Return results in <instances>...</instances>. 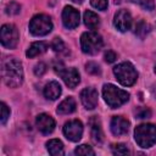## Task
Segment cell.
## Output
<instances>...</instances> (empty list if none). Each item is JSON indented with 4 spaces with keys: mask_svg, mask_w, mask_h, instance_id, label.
I'll return each instance as SVG.
<instances>
[{
    "mask_svg": "<svg viewBox=\"0 0 156 156\" xmlns=\"http://www.w3.org/2000/svg\"><path fill=\"white\" fill-rule=\"evenodd\" d=\"M111 150L115 155H128V154H130L129 149L124 144H113L111 146Z\"/></svg>",
    "mask_w": 156,
    "mask_h": 156,
    "instance_id": "7402d4cb",
    "label": "cell"
},
{
    "mask_svg": "<svg viewBox=\"0 0 156 156\" xmlns=\"http://www.w3.org/2000/svg\"><path fill=\"white\" fill-rule=\"evenodd\" d=\"M0 107H1V117H0V122L1 124H5L6 121L9 119L10 117V108L7 107V105L5 102H1L0 104Z\"/></svg>",
    "mask_w": 156,
    "mask_h": 156,
    "instance_id": "484cf974",
    "label": "cell"
},
{
    "mask_svg": "<svg viewBox=\"0 0 156 156\" xmlns=\"http://www.w3.org/2000/svg\"><path fill=\"white\" fill-rule=\"evenodd\" d=\"M113 26L119 32H127L132 27V16L127 10H119L113 17Z\"/></svg>",
    "mask_w": 156,
    "mask_h": 156,
    "instance_id": "30bf717a",
    "label": "cell"
},
{
    "mask_svg": "<svg viewBox=\"0 0 156 156\" xmlns=\"http://www.w3.org/2000/svg\"><path fill=\"white\" fill-rule=\"evenodd\" d=\"M155 73H156V63H155Z\"/></svg>",
    "mask_w": 156,
    "mask_h": 156,
    "instance_id": "836d02e7",
    "label": "cell"
},
{
    "mask_svg": "<svg viewBox=\"0 0 156 156\" xmlns=\"http://www.w3.org/2000/svg\"><path fill=\"white\" fill-rule=\"evenodd\" d=\"M102 96H104L105 102L111 108H117L129 100V94L126 90L119 89L113 84H105L104 85Z\"/></svg>",
    "mask_w": 156,
    "mask_h": 156,
    "instance_id": "7a4b0ae2",
    "label": "cell"
},
{
    "mask_svg": "<svg viewBox=\"0 0 156 156\" xmlns=\"http://www.w3.org/2000/svg\"><path fill=\"white\" fill-rule=\"evenodd\" d=\"M46 49H48L46 43H44V41H35V43H33V44L29 46V49L27 50L26 55H27V57H29V58L37 57V56L44 54V52L46 51Z\"/></svg>",
    "mask_w": 156,
    "mask_h": 156,
    "instance_id": "ac0fdd59",
    "label": "cell"
},
{
    "mask_svg": "<svg viewBox=\"0 0 156 156\" xmlns=\"http://www.w3.org/2000/svg\"><path fill=\"white\" fill-rule=\"evenodd\" d=\"M74 154L76 155H95V151L89 146V145H79L78 147L74 149Z\"/></svg>",
    "mask_w": 156,
    "mask_h": 156,
    "instance_id": "603a6c76",
    "label": "cell"
},
{
    "mask_svg": "<svg viewBox=\"0 0 156 156\" xmlns=\"http://www.w3.org/2000/svg\"><path fill=\"white\" fill-rule=\"evenodd\" d=\"M85 68H87V72L90 74H100V72H101L100 66L96 65L95 62H88L85 65Z\"/></svg>",
    "mask_w": 156,
    "mask_h": 156,
    "instance_id": "83f0119b",
    "label": "cell"
},
{
    "mask_svg": "<svg viewBox=\"0 0 156 156\" xmlns=\"http://www.w3.org/2000/svg\"><path fill=\"white\" fill-rule=\"evenodd\" d=\"M21 11V6L17 2H10L6 6V13L7 15H17Z\"/></svg>",
    "mask_w": 156,
    "mask_h": 156,
    "instance_id": "f1b7e54d",
    "label": "cell"
},
{
    "mask_svg": "<svg viewBox=\"0 0 156 156\" xmlns=\"http://www.w3.org/2000/svg\"><path fill=\"white\" fill-rule=\"evenodd\" d=\"M110 129H111L112 134L116 136L124 135V134H127V132L129 129V122L126 118H123L122 116H115L111 119Z\"/></svg>",
    "mask_w": 156,
    "mask_h": 156,
    "instance_id": "5bb4252c",
    "label": "cell"
},
{
    "mask_svg": "<svg viewBox=\"0 0 156 156\" xmlns=\"http://www.w3.org/2000/svg\"><path fill=\"white\" fill-rule=\"evenodd\" d=\"M89 126H90V135L91 139L95 144L100 145L104 140V133H102V128L100 124V121L98 117H91L89 121Z\"/></svg>",
    "mask_w": 156,
    "mask_h": 156,
    "instance_id": "9a60e30c",
    "label": "cell"
},
{
    "mask_svg": "<svg viewBox=\"0 0 156 156\" xmlns=\"http://www.w3.org/2000/svg\"><path fill=\"white\" fill-rule=\"evenodd\" d=\"M102 45L104 40L96 32H85L80 37V48L84 54L95 55L101 50Z\"/></svg>",
    "mask_w": 156,
    "mask_h": 156,
    "instance_id": "5b68a950",
    "label": "cell"
},
{
    "mask_svg": "<svg viewBox=\"0 0 156 156\" xmlns=\"http://www.w3.org/2000/svg\"><path fill=\"white\" fill-rule=\"evenodd\" d=\"M83 20H84V24L89 28V29H91V30H94V29H96L99 26H100V18H99V16L95 13V12H93V11H85L84 12V16H83Z\"/></svg>",
    "mask_w": 156,
    "mask_h": 156,
    "instance_id": "d6986e66",
    "label": "cell"
},
{
    "mask_svg": "<svg viewBox=\"0 0 156 156\" xmlns=\"http://www.w3.org/2000/svg\"><path fill=\"white\" fill-rule=\"evenodd\" d=\"M72 1H73V2H76V4H82L84 0H72Z\"/></svg>",
    "mask_w": 156,
    "mask_h": 156,
    "instance_id": "d6a6232c",
    "label": "cell"
},
{
    "mask_svg": "<svg viewBox=\"0 0 156 156\" xmlns=\"http://www.w3.org/2000/svg\"><path fill=\"white\" fill-rule=\"evenodd\" d=\"M0 39H1V44L4 48L15 49L18 43V39H20L18 30H17L16 26L10 24V23L4 24L0 30Z\"/></svg>",
    "mask_w": 156,
    "mask_h": 156,
    "instance_id": "52a82bcc",
    "label": "cell"
},
{
    "mask_svg": "<svg viewBox=\"0 0 156 156\" xmlns=\"http://www.w3.org/2000/svg\"><path fill=\"white\" fill-rule=\"evenodd\" d=\"M62 23L66 28L73 29L79 24V11L72 6H66L62 11Z\"/></svg>",
    "mask_w": 156,
    "mask_h": 156,
    "instance_id": "8fae6325",
    "label": "cell"
},
{
    "mask_svg": "<svg viewBox=\"0 0 156 156\" xmlns=\"http://www.w3.org/2000/svg\"><path fill=\"white\" fill-rule=\"evenodd\" d=\"M130 1L138 2V4H139L144 10H146V11H151V10H154V7H155L154 0H130Z\"/></svg>",
    "mask_w": 156,
    "mask_h": 156,
    "instance_id": "4316f807",
    "label": "cell"
},
{
    "mask_svg": "<svg viewBox=\"0 0 156 156\" xmlns=\"http://www.w3.org/2000/svg\"><path fill=\"white\" fill-rule=\"evenodd\" d=\"M35 124H37V128L39 129V132H41L43 134H50L55 129V121L48 113L38 115L37 119H35Z\"/></svg>",
    "mask_w": 156,
    "mask_h": 156,
    "instance_id": "4fadbf2b",
    "label": "cell"
},
{
    "mask_svg": "<svg viewBox=\"0 0 156 156\" xmlns=\"http://www.w3.org/2000/svg\"><path fill=\"white\" fill-rule=\"evenodd\" d=\"M104 58H105V61H106L107 63H112V62H115V61L117 60V55H116L115 51L107 50V51L105 52V55H104Z\"/></svg>",
    "mask_w": 156,
    "mask_h": 156,
    "instance_id": "1f68e13d",
    "label": "cell"
},
{
    "mask_svg": "<svg viewBox=\"0 0 156 156\" xmlns=\"http://www.w3.org/2000/svg\"><path fill=\"white\" fill-rule=\"evenodd\" d=\"M46 149L50 155L57 156V155H63V144L58 139H51L46 143Z\"/></svg>",
    "mask_w": 156,
    "mask_h": 156,
    "instance_id": "ffe728a7",
    "label": "cell"
},
{
    "mask_svg": "<svg viewBox=\"0 0 156 156\" xmlns=\"http://www.w3.org/2000/svg\"><path fill=\"white\" fill-rule=\"evenodd\" d=\"M55 71L61 76V78L63 79L65 84H66L68 88H71V89L76 88V87L79 84V82H80L79 72H78L76 68H73V67L66 68V67L62 65V62H60V67H58V66H55Z\"/></svg>",
    "mask_w": 156,
    "mask_h": 156,
    "instance_id": "ba28073f",
    "label": "cell"
},
{
    "mask_svg": "<svg viewBox=\"0 0 156 156\" xmlns=\"http://www.w3.org/2000/svg\"><path fill=\"white\" fill-rule=\"evenodd\" d=\"M90 4L95 9L101 10V11L106 10V7H107V0H90Z\"/></svg>",
    "mask_w": 156,
    "mask_h": 156,
    "instance_id": "f546056e",
    "label": "cell"
},
{
    "mask_svg": "<svg viewBox=\"0 0 156 156\" xmlns=\"http://www.w3.org/2000/svg\"><path fill=\"white\" fill-rule=\"evenodd\" d=\"M61 95V85L52 80V82H49L45 88H44V96L49 100H56L58 96Z\"/></svg>",
    "mask_w": 156,
    "mask_h": 156,
    "instance_id": "2e32d148",
    "label": "cell"
},
{
    "mask_svg": "<svg viewBox=\"0 0 156 156\" xmlns=\"http://www.w3.org/2000/svg\"><path fill=\"white\" fill-rule=\"evenodd\" d=\"M2 79L4 83L10 88H17L23 82V68L22 63L16 58H10L2 65Z\"/></svg>",
    "mask_w": 156,
    "mask_h": 156,
    "instance_id": "6da1fadb",
    "label": "cell"
},
{
    "mask_svg": "<svg viewBox=\"0 0 156 156\" xmlns=\"http://www.w3.org/2000/svg\"><path fill=\"white\" fill-rule=\"evenodd\" d=\"M52 22L51 18L44 13L35 15L29 22V32L35 37H43L51 32Z\"/></svg>",
    "mask_w": 156,
    "mask_h": 156,
    "instance_id": "8992f818",
    "label": "cell"
},
{
    "mask_svg": "<svg viewBox=\"0 0 156 156\" xmlns=\"http://www.w3.org/2000/svg\"><path fill=\"white\" fill-rule=\"evenodd\" d=\"M45 72H46V65H45L44 62H39V63L35 65V67H34V73H35V76L41 77Z\"/></svg>",
    "mask_w": 156,
    "mask_h": 156,
    "instance_id": "4dcf8cb0",
    "label": "cell"
},
{
    "mask_svg": "<svg viewBox=\"0 0 156 156\" xmlns=\"http://www.w3.org/2000/svg\"><path fill=\"white\" fill-rule=\"evenodd\" d=\"M51 48H52V50H54L55 52H62V51L66 49L65 43L62 41L61 38H54V40H52V43H51Z\"/></svg>",
    "mask_w": 156,
    "mask_h": 156,
    "instance_id": "d4e9b609",
    "label": "cell"
},
{
    "mask_svg": "<svg viewBox=\"0 0 156 156\" xmlns=\"http://www.w3.org/2000/svg\"><path fill=\"white\" fill-rule=\"evenodd\" d=\"M76 106L77 105H76V101L73 98H66L63 101L60 102L56 111L58 115H69V113L74 112Z\"/></svg>",
    "mask_w": 156,
    "mask_h": 156,
    "instance_id": "e0dca14e",
    "label": "cell"
},
{
    "mask_svg": "<svg viewBox=\"0 0 156 156\" xmlns=\"http://www.w3.org/2000/svg\"><path fill=\"white\" fill-rule=\"evenodd\" d=\"M135 116L136 118L140 119H145V118H150L151 117V111L147 107H136L135 110Z\"/></svg>",
    "mask_w": 156,
    "mask_h": 156,
    "instance_id": "cb8c5ba5",
    "label": "cell"
},
{
    "mask_svg": "<svg viewBox=\"0 0 156 156\" xmlns=\"http://www.w3.org/2000/svg\"><path fill=\"white\" fill-rule=\"evenodd\" d=\"M98 91L94 88H84L80 91V101L87 110H93L98 105Z\"/></svg>",
    "mask_w": 156,
    "mask_h": 156,
    "instance_id": "7c38bea8",
    "label": "cell"
},
{
    "mask_svg": "<svg viewBox=\"0 0 156 156\" xmlns=\"http://www.w3.org/2000/svg\"><path fill=\"white\" fill-rule=\"evenodd\" d=\"M135 35L140 39H144L149 33H150V26L149 23H146L145 21H139L135 24V30H134Z\"/></svg>",
    "mask_w": 156,
    "mask_h": 156,
    "instance_id": "44dd1931",
    "label": "cell"
},
{
    "mask_svg": "<svg viewBox=\"0 0 156 156\" xmlns=\"http://www.w3.org/2000/svg\"><path fill=\"white\" fill-rule=\"evenodd\" d=\"M116 79L124 87L133 85L138 79V72L130 62H121L113 68Z\"/></svg>",
    "mask_w": 156,
    "mask_h": 156,
    "instance_id": "277c9868",
    "label": "cell"
},
{
    "mask_svg": "<svg viewBox=\"0 0 156 156\" xmlns=\"http://www.w3.org/2000/svg\"><path fill=\"white\" fill-rule=\"evenodd\" d=\"M134 139L139 146L151 147L156 143V126L151 123L139 124L134 130Z\"/></svg>",
    "mask_w": 156,
    "mask_h": 156,
    "instance_id": "3957f363",
    "label": "cell"
},
{
    "mask_svg": "<svg viewBox=\"0 0 156 156\" xmlns=\"http://www.w3.org/2000/svg\"><path fill=\"white\" fill-rule=\"evenodd\" d=\"M63 134L65 136L71 141H78L80 140L83 135V124L78 119H72L65 123L63 126Z\"/></svg>",
    "mask_w": 156,
    "mask_h": 156,
    "instance_id": "9c48e42d",
    "label": "cell"
}]
</instances>
